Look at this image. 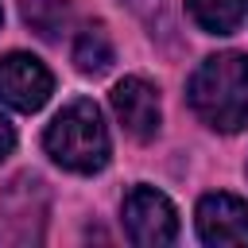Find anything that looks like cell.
Masks as SVG:
<instances>
[{
  "mask_svg": "<svg viewBox=\"0 0 248 248\" xmlns=\"http://www.w3.org/2000/svg\"><path fill=\"white\" fill-rule=\"evenodd\" d=\"M190 108L217 132H240L248 124V54H209L190 78Z\"/></svg>",
  "mask_w": 248,
  "mask_h": 248,
  "instance_id": "1",
  "label": "cell"
},
{
  "mask_svg": "<svg viewBox=\"0 0 248 248\" xmlns=\"http://www.w3.org/2000/svg\"><path fill=\"white\" fill-rule=\"evenodd\" d=\"M43 147L46 155L66 167V170H78V174H93L108 163V128L101 120V108L93 101H70L46 128L43 136Z\"/></svg>",
  "mask_w": 248,
  "mask_h": 248,
  "instance_id": "2",
  "label": "cell"
},
{
  "mask_svg": "<svg viewBox=\"0 0 248 248\" xmlns=\"http://www.w3.org/2000/svg\"><path fill=\"white\" fill-rule=\"evenodd\" d=\"M46 190L35 174H19L0 194V244H35L43 240Z\"/></svg>",
  "mask_w": 248,
  "mask_h": 248,
  "instance_id": "3",
  "label": "cell"
},
{
  "mask_svg": "<svg viewBox=\"0 0 248 248\" xmlns=\"http://www.w3.org/2000/svg\"><path fill=\"white\" fill-rule=\"evenodd\" d=\"M124 229L132 244H143V248L170 244L178 236V213L167 194L151 186H132L124 198Z\"/></svg>",
  "mask_w": 248,
  "mask_h": 248,
  "instance_id": "4",
  "label": "cell"
},
{
  "mask_svg": "<svg viewBox=\"0 0 248 248\" xmlns=\"http://www.w3.org/2000/svg\"><path fill=\"white\" fill-rule=\"evenodd\" d=\"M50 89H54V78L39 58L19 54V50L0 58V101H8L12 108L35 112L46 105Z\"/></svg>",
  "mask_w": 248,
  "mask_h": 248,
  "instance_id": "5",
  "label": "cell"
},
{
  "mask_svg": "<svg viewBox=\"0 0 248 248\" xmlns=\"http://www.w3.org/2000/svg\"><path fill=\"white\" fill-rule=\"evenodd\" d=\"M198 236L205 244H248V205L232 194H205L198 202Z\"/></svg>",
  "mask_w": 248,
  "mask_h": 248,
  "instance_id": "6",
  "label": "cell"
},
{
  "mask_svg": "<svg viewBox=\"0 0 248 248\" xmlns=\"http://www.w3.org/2000/svg\"><path fill=\"white\" fill-rule=\"evenodd\" d=\"M112 108L120 116V124L136 136V140H151L159 132V93L151 81L143 78H124L112 89Z\"/></svg>",
  "mask_w": 248,
  "mask_h": 248,
  "instance_id": "7",
  "label": "cell"
},
{
  "mask_svg": "<svg viewBox=\"0 0 248 248\" xmlns=\"http://www.w3.org/2000/svg\"><path fill=\"white\" fill-rule=\"evenodd\" d=\"M186 12L205 35H229V31H236L244 4L240 0H186Z\"/></svg>",
  "mask_w": 248,
  "mask_h": 248,
  "instance_id": "8",
  "label": "cell"
},
{
  "mask_svg": "<svg viewBox=\"0 0 248 248\" xmlns=\"http://www.w3.org/2000/svg\"><path fill=\"white\" fill-rule=\"evenodd\" d=\"M74 62L81 74H105L112 62V39L105 27H85L74 43Z\"/></svg>",
  "mask_w": 248,
  "mask_h": 248,
  "instance_id": "9",
  "label": "cell"
},
{
  "mask_svg": "<svg viewBox=\"0 0 248 248\" xmlns=\"http://www.w3.org/2000/svg\"><path fill=\"white\" fill-rule=\"evenodd\" d=\"M70 4L66 0H23V19L31 23L35 35L43 39H58L70 27Z\"/></svg>",
  "mask_w": 248,
  "mask_h": 248,
  "instance_id": "10",
  "label": "cell"
},
{
  "mask_svg": "<svg viewBox=\"0 0 248 248\" xmlns=\"http://www.w3.org/2000/svg\"><path fill=\"white\" fill-rule=\"evenodd\" d=\"M12 147H16V128L8 124V116H0V159L12 155Z\"/></svg>",
  "mask_w": 248,
  "mask_h": 248,
  "instance_id": "11",
  "label": "cell"
},
{
  "mask_svg": "<svg viewBox=\"0 0 248 248\" xmlns=\"http://www.w3.org/2000/svg\"><path fill=\"white\" fill-rule=\"evenodd\" d=\"M132 12H140V16H155L159 8H163V0H124Z\"/></svg>",
  "mask_w": 248,
  "mask_h": 248,
  "instance_id": "12",
  "label": "cell"
},
{
  "mask_svg": "<svg viewBox=\"0 0 248 248\" xmlns=\"http://www.w3.org/2000/svg\"><path fill=\"white\" fill-rule=\"evenodd\" d=\"M0 19H4V12H0Z\"/></svg>",
  "mask_w": 248,
  "mask_h": 248,
  "instance_id": "13",
  "label": "cell"
}]
</instances>
